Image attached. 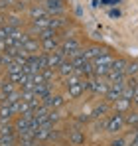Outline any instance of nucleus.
Listing matches in <instances>:
<instances>
[{
    "instance_id": "1",
    "label": "nucleus",
    "mask_w": 138,
    "mask_h": 146,
    "mask_svg": "<svg viewBox=\"0 0 138 146\" xmlns=\"http://www.w3.org/2000/svg\"><path fill=\"white\" fill-rule=\"evenodd\" d=\"M115 59H113V55H109V53H105V55H101V57H97V59H93V73L97 75V77H101V75H107L109 73V67H111V63H113Z\"/></svg>"
},
{
    "instance_id": "2",
    "label": "nucleus",
    "mask_w": 138,
    "mask_h": 146,
    "mask_svg": "<svg viewBox=\"0 0 138 146\" xmlns=\"http://www.w3.org/2000/svg\"><path fill=\"white\" fill-rule=\"evenodd\" d=\"M124 87H126V81L124 79H120V81H113V83H109V89H107V99L109 101H118L120 95H122V91H124Z\"/></svg>"
},
{
    "instance_id": "3",
    "label": "nucleus",
    "mask_w": 138,
    "mask_h": 146,
    "mask_svg": "<svg viewBox=\"0 0 138 146\" xmlns=\"http://www.w3.org/2000/svg\"><path fill=\"white\" fill-rule=\"evenodd\" d=\"M122 124H124V117H122V113H116L113 115L109 122H107V130L109 132H118L120 128H122Z\"/></svg>"
},
{
    "instance_id": "4",
    "label": "nucleus",
    "mask_w": 138,
    "mask_h": 146,
    "mask_svg": "<svg viewBox=\"0 0 138 146\" xmlns=\"http://www.w3.org/2000/svg\"><path fill=\"white\" fill-rule=\"evenodd\" d=\"M77 49H81V46H79V42H77V40H65V42H63V46H61V53H63V57H65V55L71 57Z\"/></svg>"
},
{
    "instance_id": "5",
    "label": "nucleus",
    "mask_w": 138,
    "mask_h": 146,
    "mask_svg": "<svg viewBox=\"0 0 138 146\" xmlns=\"http://www.w3.org/2000/svg\"><path fill=\"white\" fill-rule=\"evenodd\" d=\"M51 132H53L51 122L40 124V126H38V130H36V140H47V138H51Z\"/></svg>"
},
{
    "instance_id": "6",
    "label": "nucleus",
    "mask_w": 138,
    "mask_h": 146,
    "mask_svg": "<svg viewBox=\"0 0 138 146\" xmlns=\"http://www.w3.org/2000/svg\"><path fill=\"white\" fill-rule=\"evenodd\" d=\"M32 119H34V113H28V115H22L18 122H16V130H32Z\"/></svg>"
},
{
    "instance_id": "7",
    "label": "nucleus",
    "mask_w": 138,
    "mask_h": 146,
    "mask_svg": "<svg viewBox=\"0 0 138 146\" xmlns=\"http://www.w3.org/2000/svg\"><path fill=\"white\" fill-rule=\"evenodd\" d=\"M61 61H63V53H61V51H51V53H47V69L59 67Z\"/></svg>"
},
{
    "instance_id": "8",
    "label": "nucleus",
    "mask_w": 138,
    "mask_h": 146,
    "mask_svg": "<svg viewBox=\"0 0 138 146\" xmlns=\"http://www.w3.org/2000/svg\"><path fill=\"white\" fill-rule=\"evenodd\" d=\"M89 89H91L93 93H107V89H109V83H105V81H101V79H89Z\"/></svg>"
},
{
    "instance_id": "9",
    "label": "nucleus",
    "mask_w": 138,
    "mask_h": 146,
    "mask_svg": "<svg viewBox=\"0 0 138 146\" xmlns=\"http://www.w3.org/2000/svg\"><path fill=\"white\" fill-rule=\"evenodd\" d=\"M34 119L40 122V124H46V122H49V109L42 105L38 111H34Z\"/></svg>"
},
{
    "instance_id": "10",
    "label": "nucleus",
    "mask_w": 138,
    "mask_h": 146,
    "mask_svg": "<svg viewBox=\"0 0 138 146\" xmlns=\"http://www.w3.org/2000/svg\"><path fill=\"white\" fill-rule=\"evenodd\" d=\"M38 40H34V38H28L26 42H24V46H22V49L28 53V55H36V51H38Z\"/></svg>"
},
{
    "instance_id": "11",
    "label": "nucleus",
    "mask_w": 138,
    "mask_h": 146,
    "mask_svg": "<svg viewBox=\"0 0 138 146\" xmlns=\"http://www.w3.org/2000/svg\"><path fill=\"white\" fill-rule=\"evenodd\" d=\"M59 73H61L63 77H69V75H73V73H75V67H73V63H71L69 59H63V61H61V65H59Z\"/></svg>"
},
{
    "instance_id": "12",
    "label": "nucleus",
    "mask_w": 138,
    "mask_h": 146,
    "mask_svg": "<svg viewBox=\"0 0 138 146\" xmlns=\"http://www.w3.org/2000/svg\"><path fill=\"white\" fill-rule=\"evenodd\" d=\"M63 10V6H61V2L59 0H49L47 2V6H46V12L47 14H59Z\"/></svg>"
},
{
    "instance_id": "13",
    "label": "nucleus",
    "mask_w": 138,
    "mask_h": 146,
    "mask_svg": "<svg viewBox=\"0 0 138 146\" xmlns=\"http://www.w3.org/2000/svg\"><path fill=\"white\" fill-rule=\"evenodd\" d=\"M107 51L103 48H97V46H93V48H89L87 51H85V55H87V59H97V57H101V55H105Z\"/></svg>"
},
{
    "instance_id": "14",
    "label": "nucleus",
    "mask_w": 138,
    "mask_h": 146,
    "mask_svg": "<svg viewBox=\"0 0 138 146\" xmlns=\"http://www.w3.org/2000/svg\"><path fill=\"white\" fill-rule=\"evenodd\" d=\"M16 126H12L10 122H0V136H14Z\"/></svg>"
},
{
    "instance_id": "15",
    "label": "nucleus",
    "mask_w": 138,
    "mask_h": 146,
    "mask_svg": "<svg viewBox=\"0 0 138 146\" xmlns=\"http://www.w3.org/2000/svg\"><path fill=\"white\" fill-rule=\"evenodd\" d=\"M30 14H32V20H42V18H47L49 16L46 12V8H38V6H34L30 10Z\"/></svg>"
},
{
    "instance_id": "16",
    "label": "nucleus",
    "mask_w": 138,
    "mask_h": 146,
    "mask_svg": "<svg viewBox=\"0 0 138 146\" xmlns=\"http://www.w3.org/2000/svg\"><path fill=\"white\" fill-rule=\"evenodd\" d=\"M42 44H44V48L47 49V53H51V51L57 49V38L51 36V38H47V40H42Z\"/></svg>"
},
{
    "instance_id": "17",
    "label": "nucleus",
    "mask_w": 138,
    "mask_h": 146,
    "mask_svg": "<svg viewBox=\"0 0 138 146\" xmlns=\"http://www.w3.org/2000/svg\"><path fill=\"white\" fill-rule=\"evenodd\" d=\"M69 140H71L73 144H83V142H85V136H83V132H81V130H71Z\"/></svg>"
},
{
    "instance_id": "18",
    "label": "nucleus",
    "mask_w": 138,
    "mask_h": 146,
    "mask_svg": "<svg viewBox=\"0 0 138 146\" xmlns=\"http://www.w3.org/2000/svg\"><path fill=\"white\" fill-rule=\"evenodd\" d=\"M10 117H12V109L8 105H2L0 107V122H8Z\"/></svg>"
},
{
    "instance_id": "19",
    "label": "nucleus",
    "mask_w": 138,
    "mask_h": 146,
    "mask_svg": "<svg viewBox=\"0 0 138 146\" xmlns=\"http://www.w3.org/2000/svg\"><path fill=\"white\" fill-rule=\"evenodd\" d=\"M22 67H24V65H20L18 61L12 59V61L6 65V71H8V75H12V73H22Z\"/></svg>"
},
{
    "instance_id": "20",
    "label": "nucleus",
    "mask_w": 138,
    "mask_h": 146,
    "mask_svg": "<svg viewBox=\"0 0 138 146\" xmlns=\"http://www.w3.org/2000/svg\"><path fill=\"white\" fill-rule=\"evenodd\" d=\"M0 89H2V95H4V97H6V95H10V93H14L12 83H6V81H2V83H0Z\"/></svg>"
},
{
    "instance_id": "21",
    "label": "nucleus",
    "mask_w": 138,
    "mask_h": 146,
    "mask_svg": "<svg viewBox=\"0 0 138 146\" xmlns=\"http://www.w3.org/2000/svg\"><path fill=\"white\" fill-rule=\"evenodd\" d=\"M128 105H130V101H126V99H118L116 101V109L122 113V111H126L128 109Z\"/></svg>"
},
{
    "instance_id": "22",
    "label": "nucleus",
    "mask_w": 138,
    "mask_h": 146,
    "mask_svg": "<svg viewBox=\"0 0 138 146\" xmlns=\"http://www.w3.org/2000/svg\"><path fill=\"white\" fill-rule=\"evenodd\" d=\"M134 73H138V65H136V63H126L124 75H134Z\"/></svg>"
},
{
    "instance_id": "23",
    "label": "nucleus",
    "mask_w": 138,
    "mask_h": 146,
    "mask_svg": "<svg viewBox=\"0 0 138 146\" xmlns=\"http://www.w3.org/2000/svg\"><path fill=\"white\" fill-rule=\"evenodd\" d=\"M0 146H14V136H0Z\"/></svg>"
},
{
    "instance_id": "24",
    "label": "nucleus",
    "mask_w": 138,
    "mask_h": 146,
    "mask_svg": "<svg viewBox=\"0 0 138 146\" xmlns=\"http://www.w3.org/2000/svg\"><path fill=\"white\" fill-rule=\"evenodd\" d=\"M51 36H55V30H51V28L40 32V38H42V40H47V38H51Z\"/></svg>"
},
{
    "instance_id": "25",
    "label": "nucleus",
    "mask_w": 138,
    "mask_h": 146,
    "mask_svg": "<svg viewBox=\"0 0 138 146\" xmlns=\"http://www.w3.org/2000/svg\"><path fill=\"white\" fill-rule=\"evenodd\" d=\"M59 26H63V20H61V18H49V28H51V30H55V28H59Z\"/></svg>"
},
{
    "instance_id": "26",
    "label": "nucleus",
    "mask_w": 138,
    "mask_h": 146,
    "mask_svg": "<svg viewBox=\"0 0 138 146\" xmlns=\"http://www.w3.org/2000/svg\"><path fill=\"white\" fill-rule=\"evenodd\" d=\"M105 113H107V105H101V107H97L93 111V117H103Z\"/></svg>"
},
{
    "instance_id": "27",
    "label": "nucleus",
    "mask_w": 138,
    "mask_h": 146,
    "mask_svg": "<svg viewBox=\"0 0 138 146\" xmlns=\"http://www.w3.org/2000/svg\"><path fill=\"white\" fill-rule=\"evenodd\" d=\"M126 122H128V124H136V126H138V113L128 115V117H126Z\"/></svg>"
},
{
    "instance_id": "28",
    "label": "nucleus",
    "mask_w": 138,
    "mask_h": 146,
    "mask_svg": "<svg viewBox=\"0 0 138 146\" xmlns=\"http://www.w3.org/2000/svg\"><path fill=\"white\" fill-rule=\"evenodd\" d=\"M42 77H44V79H46L47 83H49V79H51V77H53V71H51V69H42Z\"/></svg>"
},
{
    "instance_id": "29",
    "label": "nucleus",
    "mask_w": 138,
    "mask_h": 146,
    "mask_svg": "<svg viewBox=\"0 0 138 146\" xmlns=\"http://www.w3.org/2000/svg\"><path fill=\"white\" fill-rule=\"evenodd\" d=\"M12 4H16V0H0V8H10Z\"/></svg>"
},
{
    "instance_id": "30",
    "label": "nucleus",
    "mask_w": 138,
    "mask_h": 146,
    "mask_svg": "<svg viewBox=\"0 0 138 146\" xmlns=\"http://www.w3.org/2000/svg\"><path fill=\"white\" fill-rule=\"evenodd\" d=\"M55 121H59V115L55 111H49V122H55Z\"/></svg>"
},
{
    "instance_id": "31",
    "label": "nucleus",
    "mask_w": 138,
    "mask_h": 146,
    "mask_svg": "<svg viewBox=\"0 0 138 146\" xmlns=\"http://www.w3.org/2000/svg\"><path fill=\"white\" fill-rule=\"evenodd\" d=\"M132 103L138 105V83H134V97H132Z\"/></svg>"
},
{
    "instance_id": "32",
    "label": "nucleus",
    "mask_w": 138,
    "mask_h": 146,
    "mask_svg": "<svg viewBox=\"0 0 138 146\" xmlns=\"http://www.w3.org/2000/svg\"><path fill=\"white\" fill-rule=\"evenodd\" d=\"M113 146H124V140H122V138H118V140L113 142Z\"/></svg>"
},
{
    "instance_id": "33",
    "label": "nucleus",
    "mask_w": 138,
    "mask_h": 146,
    "mask_svg": "<svg viewBox=\"0 0 138 146\" xmlns=\"http://www.w3.org/2000/svg\"><path fill=\"white\" fill-rule=\"evenodd\" d=\"M134 140H138V128H136V132H134Z\"/></svg>"
},
{
    "instance_id": "34",
    "label": "nucleus",
    "mask_w": 138,
    "mask_h": 146,
    "mask_svg": "<svg viewBox=\"0 0 138 146\" xmlns=\"http://www.w3.org/2000/svg\"><path fill=\"white\" fill-rule=\"evenodd\" d=\"M130 146H138V140H132V144Z\"/></svg>"
},
{
    "instance_id": "35",
    "label": "nucleus",
    "mask_w": 138,
    "mask_h": 146,
    "mask_svg": "<svg viewBox=\"0 0 138 146\" xmlns=\"http://www.w3.org/2000/svg\"><path fill=\"white\" fill-rule=\"evenodd\" d=\"M0 26H2V18H0Z\"/></svg>"
},
{
    "instance_id": "36",
    "label": "nucleus",
    "mask_w": 138,
    "mask_h": 146,
    "mask_svg": "<svg viewBox=\"0 0 138 146\" xmlns=\"http://www.w3.org/2000/svg\"><path fill=\"white\" fill-rule=\"evenodd\" d=\"M36 146H42V144H36Z\"/></svg>"
}]
</instances>
